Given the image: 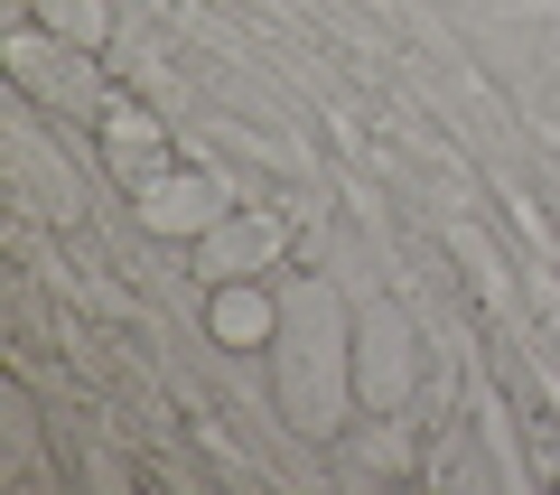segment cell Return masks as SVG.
I'll use <instances>...</instances> for the list:
<instances>
[{
  "instance_id": "1",
  "label": "cell",
  "mask_w": 560,
  "mask_h": 495,
  "mask_svg": "<svg viewBox=\"0 0 560 495\" xmlns=\"http://www.w3.org/2000/svg\"><path fill=\"white\" fill-rule=\"evenodd\" d=\"M271 402L280 421L318 449H337L355 430V309L337 280L308 272L300 290H280V337H271Z\"/></svg>"
},
{
  "instance_id": "2",
  "label": "cell",
  "mask_w": 560,
  "mask_h": 495,
  "mask_svg": "<svg viewBox=\"0 0 560 495\" xmlns=\"http://www.w3.org/2000/svg\"><path fill=\"white\" fill-rule=\"evenodd\" d=\"M131 216L160 243H206L224 216H234V187H224L215 169H197V159H168V169H150V179L131 187Z\"/></svg>"
},
{
  "instance_id": "3",
  "label": "cell",
  "mask_w": 560,
  "mask_h": 495,
  "mask_svg": "<svg viewBox=\"0 0 560 495\" xmlns=\"http://www.w3.org/2000/svg\"><path fill=\"white\" fill-rule=\"evenodd\" d=\"M420 383V337H411V318L393 309V299H364L355 309V393L374 421H393L401 402H411Z\"/></svg>"
},
{
  "instance_id": "4",
  "label": "cell",
  "mask_w": 560,
  "mask_h": 495,
  "mask_svg": "<svg viewBox=\"0 0 560 495\" xmlns=\"http://www.w3.org/2000/svg\"><path fill=\"white\" fill-rule=\"evenodd\" d=\"M10 76L28 84L38 103H57V113H94V57L84 47H66V38H47V28H20L10 38Z\"/></svg>"
},
{
  "instance_id": "5",
  "label": "cell",
  "mask_w": 560,
  "mask_h": 495,
  "mask_svg": "<svg viewBox=\"0 0 560 495\" xmlns=\"http://www.w3.org/2000/svg\"><path fill=\"white\" fill-rule=\"evenodd\" d=\"M280 253H290V225H280L271 206H234V216L197 243V272L206 280H261V272H280Z\"/></svg>"
},
{
  "instance_id": "6",
  "label": "cell",
  "mask_w": 560,
  "mask_h": 495,
  "mask_svg": "<svg viewBox=\"0 0 560 495\" xmlns=\"http://www.w3.org/2000/svg\"><path fill=\"white\" fill-rule=\"evenodd\" d=\"M206 337H215L224 356H271L280 290H261V280H206Z\"/></svg>"
},
{
  "instance_id": "7",
  "label": "cell",
  "mask_w": 560,
  "mask_h": 495,
  "mask_svg": "<svg viewBox=\"0 0 560 495\" xmlns=\"http://www.w3.org/2000/svg\"><path fill=\"white\" fill-rule=\"evenodd\" d=\"M103 159H113L121 187H140L150 169H168V131L140 113V103H113V113H103Z\"/></svg>"
},
{
  "instance_id": "8",
  "label": "cell",
  "mask_w": 560,
  "mask_h": 495,
  "mask_svg": "<svg viewBox=\"0 0 560 495\" xmlns=\"http://www.w3.org/2000/svg\"><path fill=\"white\" fill-rule=\"evenodd\" d=\"M38 28L66 47H84V57H103L113 47V0H38Z\"/></svg>"
},
{
  "instance_id": "9",
  "label": "cell",
  "mask_w": 560,
  "mask_h": 495,
  "mask_svg": "<svg viewBox=\"0 0 560 495\" xmlns=\"http://www.w3.org/2000/svg\"><path fill=\"white\" fill-rule=\"evenodd\" d=\"M337 468H346V476H364V468H383V476H401V468H411V449H401L393 430H374V439H355V449H346V439H337Z\"/></svg>"
}]
</instances>
